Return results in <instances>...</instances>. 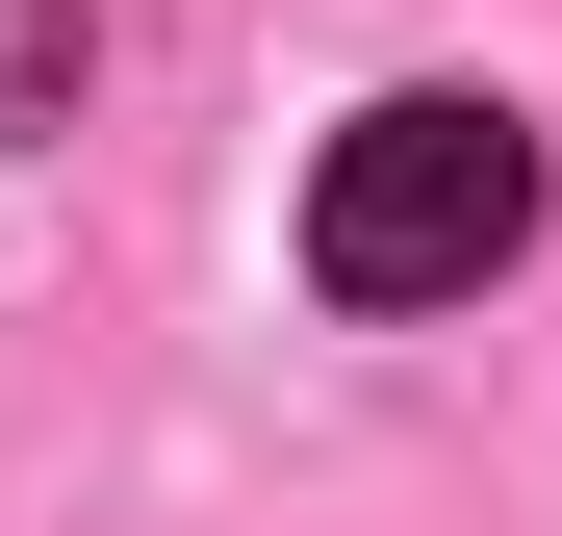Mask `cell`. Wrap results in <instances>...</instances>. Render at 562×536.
Here are the masks:
<instances>
[{
	"label": "cell",
	"mask_w": 562,
	"mask_h": 536,
	"mask_svg": "<svg viewBox=\"0 0 562 536\" xmlns=\"http://www.w3.org/2000/svg\"><path fill=\"white\" fill-rule=\"evenodd\" d=\"M537 255V128L512 103H358L307 153V282L333 307H486Z\"/></svg>",
	"instance_id": "obj_1"
}]
</instances>
